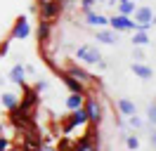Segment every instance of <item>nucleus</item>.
Returning <instances> with one entry per match:
<instances>
[{"mask_svg": "<svg viewBox=\"0 0 156 151\" xmlns=\"http://www.w3.org/2000/svg\"><path fill=\"white\" fill-rule=\"evenodd\" d=\"M64 85H66L71 92H78V94H85V85L80 83V80H76L73 76H69V73H64Z\"/></svg>", "mask_w": 156, "mask_h": 151, "instance_id": "13", "label": "nucleus"}, {"mask_svg": "<svg viewBox=\"0 0 156 151\" xmlns=\"http://www.w3.org/2000/svg\"><path fill=\"white\" fill-rule=\"evenodd\" d=\"M92 135H95V132H88V135L83 137V142L76 144V149H73V151H99L97 146L92 144Z\"/></svg>", "mask_w": 156, "mask_h": 151, "instance_id": "17", "label": "nucleus"}, {"mask_svg": "<svg viewBox=\"0 0 156 151\" xmlns=\"http://www.w3.org/2000/svg\"><path fill=\"white\" fill-rule=\"evenodd\" d=\"M76 57L83 61V64H99V61H102L99 50H97V47H92V45H80L76 50Z\"/></svg>", "mask_w": 156, "mask_h": 151, "instance_id": "5", "label": "nucleus"}, {"mask_svg": "<svg viewBox=\"0 0 156 151\" xmlns=\"http://www.w3.org/2000/svg\"><path fill=\"white\" fill-rule=\"evenodd\" d=\"M66 73L73 76V78H76V80H80V83H92V80H95V78H92V76L85 71V68H78V66H69Z\"/></svg>", "mask_w": 156, "mask_h": 151, "instance_id": "11", "label": "nucleus"}, {"mask_svg": "<svg viewBox=\"0 0 156 151\" xmlns=\"http://www.w3.org/2000/svg\"><path fill=\"white\" fill-rule=\"evenodd\" d=\"M133 12H135V2H133V0H121V2H118V14L130 17Z\"/></svg>", "mask_w": 156, "mask_h": 151, "instance_id": "20", "label": "nucleus"}, {"mask_svg": "<svg viewBox=\"0 0 156 151\" xmlns=\"http://www.w3.org/2000/svg\"><path fill=\"white\" fill-rule=\"evenodd\" d=\"M133 21L140 24V31H149V28L156 24V12L151 7H147V5L135 7V12H133Z\"/></svg>", "mask_w": 156, "mask_h": 151, "instance_id": "1", "label": "nucleus"}, {"mask_svg": "<svg viewBox=\"0 0 156 151\" xmlns=\"http://www.w3.org/2000/svg\"><path fill=\"white\" fill-rule=\"evenodd\" d=\"M128 118H130V125H133V128H142V121L137 118L135 113H133V116H128Z\"/></svg>", "mask_w": 156, "mask_h": 151, "instance_id": "27", "label": "nucleus"}, {"mask_svg": "<svg viewBox=\"0 0 156 151\" xmlns=\"http://www.w3.org/2000/svg\"><path fill=\"white\" fill-rule=\"evenodd\" d=\"M24 76H26V66H24V64H14V66H12V71H10V80H12V83L21 85V83H24Z\"/></svg>", "mask_w": 156, "mask_h": 151, "instance_id": "15", "label": "nucleus"}, {"mask_svg": "<svg viewBox=\"0 0 156 151\" xmlns=\"http://www.w3.org/2000/svg\"><path fill=\"white\" fill-rule=\"evenodd\" d=\"M85 24H90V26H97V28H102V26H107V24H109V19L104 17V14L95 12V9H88V12H85Z\"/></svg>", "mask_w": 156, "mask_h": 151, "instance_id": "10", "label": "nucleus"}, {"mask_svg": "<svg viewBox=\"0 0 156 151\" xmlns=\"http://www.w3.org/2000/svg\"><path fill=\"white\" fill-rule=\"evenodd\" d=\"M0 151H10V139L7 137H0Z\"/></svg>", "mask_w": 156, "mask_h": 151, "instance_id": "25", "label": "nucleus"}, {"mask_svg": "<svg viewBox=\"0 0 156 151\" xmlns=\"http://www.w3.org/2000/svg\"><path fill=\"white\" fill-rule=\"evenodd\" d=\"M147 121L151 123V125H156V102L149 104V109H147Z\"/></svg>", "mask_w": 156, "mask_h": 151, "instance_id": "23", "label": "nucleus"}, {"mask_svg": "<svg viewBox=\"0 0 156 151\" xmlns=\"http://www.w3.org/2000/svg\"><path fill=\"white\" fill-rule=\"evenodd\" d=\"M133 45H137V47L149 45V36H147V31H135V36H133Z\"/></svg>", "mask_w": 156, "mask_h": 151, "instance_id": "21", "label": "nucleus"}, {"mask_svg": "<svg viewBox=\"0 0 156 151\" xmlns=\"http://www.w3.org/2000/svg\"><path fill=\"white\" fill-rule=\"evenodd\" d=\"M149 142H151V146L156 149V130H151V135H149Z\"/></svg>", "mask_w": 156, "mask_h": 151, "instance_id": "29", "label": "nucleus"}, {"mask_svg": "<svg viewBox=\"0 0 156 151\" xmlns=\"http://www.w3.org/2000/svg\"><path fill=\"white\" fill-rule=\"evenodd\" d=\"M135 59H144V54H142V50L135 45Z\"/></svg>", "mask_w": 156, "mask_h": 151, "instance_id": "30", "label": "nucleus"}, {"mask_svg": "<svg viewBox=\"0 0 156 151\" xmlns=\"http://www.w3.org/2000/svg\"><path fill=\"white\" fill-rule=\"evenodd\" d=\"M95 2H97V0H80V7H83V12L92 9V7H95Z\"/></svg>", "mask_w": 156, "mask_h": 151, "instance_id": "24", "label": "nucleus"}, {"mask_svg": "<svg viewBox=\"0 0 156 151\" xmlns=\"http://www.w3.org/2000/svg\"><path fill=\"white\" fill-rule=\"evenodd\" d=\"M85 123H88V113H85V109H83V106H80V109H73V111H71V116H69V121L64 123V135H69L73 128L85 125Z\"/></svg>", "mask_w": 156, "mask_h": 151, "instance_id": "6", "label": "nucleus"}, {"mask_svg": "<svg viewBox=\"0 0 156 151\" xmlns=\"http://www.w3.org/2000/svg\"><path fill=\"white\" fill-rule=\"evenodd\" d=\"M130 68H133V73H135L137 78H142V80H151V78H154V68L142 64V61H133Z\"/></svg>", "mask_w": 156, "mask_h": 151, "instance_id": "9", "label": "nucleus"}, {"mask_svg": "<svg viewBox=\"0 0 156 151\" xmlns=\"http://www.w3.org/2000/svg\"><path fill=\"white\" fill-rule=\"evenodd\" d=\"M97 2H107V5H109V0H97Z\"/></svg>", "mask_w": 156, "mask_h": 151, "instance_id": "31", "label": "nucleus"}, {"mask_svg": "<svg viewBox=\"0 0 156 151\" xmlns=\"http://www.w3.org/2000/svg\"><path fill=\"white\" fill-rule=\"evenodd\" d=\"M0 104H2V106H5L7 111H10V109H14V106L19 104V99H17V94H12V92H5L2 97H0Z\"/></svg>", "mask_w": 156, "mask_h": 151, "instance_id": "19", "label": "nucleus"}, {"mask_svg": "<svg viewBox=\"0 0 156 151\" xmlns=\"http://www.w3.org/2000/svg\"><path fill=\"white\" fill-rule=\"evenodd\" d=\"M29 36H31V24H29V19H26V17H17L10 40H26Z\"/></svg>", "mask_w": 156, "mask_h": 151, "instance_id": "7", "label": "nucleus"}, {"mask_svg": "<svg viewBox=\"0 0 156 151\" xmlns=\"http://www.w3.org/2000/svg\"><path fill=\"white\" fill-rule=\"evenodd\" d=\"M21 87H24V83H21ZM36 102H38V92H36V90H31V87H24V99L17 104V109L29 113L31 109L36 106Z\"/></svg>", "mask_w": 156, "mask_h": 151, "instance_id": "8", "label": "nucleus"}, {"mask_svg": "<svg viewBox=\"0 0 156 151\" xmlns=\"http://www.w3.org/2000/svg\"><path fill=\"white\" fill-rule=\"evenodd\" d=\"M7 50H10V40L0 43V57H5V54H7Z\"/></svg>", "mask_w": 156, "mask_h": 151, "instance_id": "28", "label": "nucleus"}, {"mask_svg": "<svg viewBox=\"0 0 156 151\" xmlns=\"http://www.w3.org/2000/svg\"><path fill=\"white\" fill-rule=\"evenodd\" d=\"M109 26L114 28V31H140V24L137 21H133L130 17H126V14H116V17L109 19Z\"/></svg>", "mask_w": 156, "mask_h": 151, "instance_id": "4", "label": "nucleus"}, {"mask_svg": "<svg viewBox=\"0 0 156 151\" xmlns=\"http://www.w3.org/2000/svg\"><path fill=\"white\" fill-rule=\"evenodd\" d=\"M64 12V0H43L38 7V14L40 19H48V21H52L55 17H59Z\"/></svg>", "mask_w": 156, "mask_h": 151, "instance_id": "2", "label": "nucleus"}, {"mask_svg": "<svg viewBox=\"0 0 156 151\" xmlns=\"http://www.w3.org/2000/svg\"><path fill=\"white\" fill-rule=\"evenodd\" d=\"M83 109H85V113H88V121L92 123V125H99V121H102V106H99L97 99L85 94V99H83Z\"/></svg>", "mask_w": 156, "mask_h": 151, "instance_id": "3", "label": "nucleus"}, {"mask_svg": "<svg viewBox=\"0 0 156 151\" xmlns=\"http://www.w3.org/2000/svg\"><path fill=\"white\" fill-rule=\"evenodd\" d=\"M118 111L123 113V116H133V113H137V109H135V104L130 102V99L121 97V99H118Z\"/></svg>", "mask_w": 156, "mask_h": 151, "instance_id": "18", "label": "nucleus"}, {"mask_svg": "<svg viewBox=\"0 0 156 151\" xmlns=\"http://www.w3.org/2000/svg\"><path fill=\"white\" fill-rule=\"evenodd\" d=\"M126 144H128V149H130V151H137V149H140V139H137L135 135H128V137H126Z\"/></svg>", "mask_w": 156, "mask_h": 151, "instance_id": "22", "label": "nucleus"}, {"mask_svg": "<svg viewBox=\"0 0 156 151\" xmlns=\"http://www.w3.org/2000/svg\"><path fill=\"white\" fill-rule=\"evenodd\" d=\"M97 40H99V43H107V45H114V43L118 40V31H114V28L97 31Z\"/></svg>", "mask_w": 156, "mask_h": 151, "instance_id": "12", "label": "nucleus"}, {"mask_svg": "<svg viewBox=\"0 0 156 151\" xmlns=\"http://www.w3.org/2000/svg\"><path fill=\"white\" fill-rule=\"evenodd\" d=\"M83 99H85V94L71 92V94L66 97V109H69V111H73V109H80V106H83Z\"/></svg>", "mask_w": 156, "mask_h": 151, "instance_id": "16", "label": "nucleus"}, {"mask_svg": "<svg viewBox=\"0 0 156 151\" xmlns=\"http://www.w3.org/2000/svg\"><path fill=\"white\" fill-rule=\"evenodd\" d=\"M33 90H36V92H43V90H48V80H38Z\"/></svg>", "mask_w": 156, "mask_h": 151, "instance_id": "26", "label": "nucleus"}, {"mask_svg": "<svg viewBox=\"0 0 156 151\" xmlns=\"http://www.w3.org/2000/svg\"><path fill=\"white\" fill-rule=\"evenodd\" d=\"M50 31H52V21L40 19V21H38V40H40V43H48V40H50Z\"/></svg>", "mask_w": 156, "mask_h": 151, "instance_id": "14", "label": "nucleus"}]
</instances>
